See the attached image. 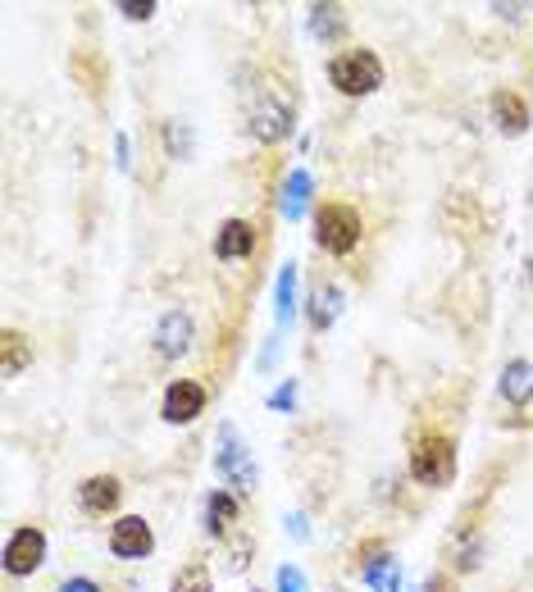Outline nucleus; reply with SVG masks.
Instances as JSON below:
<instances>
[{"instance_id":"nucleus-10","label":"nucleus","mask_w":533,"mask_h":592,"mask_svg":"<svg viewBox=\"0 0 533 592\" xmlns=\"http://www.w3.org/2000/svg\"><path fill=\"white\" fill-rule=\"evenodd\" d=\"M256 251V228L247 219H224V228L215 233V256L219 260H247Z\"/></svg>"},{"instance_id":"nucleus-3","label":"nucleus","mask_w":533,"mask_h":592,"mask_svg":"<svg viewBox=\"0 0 533 592\" xmlns=\"http://www.w3.org/2000/svg\"><path fill=\"white\" fill-rule=\"evenodd\" d=\"M328 82L343 91V96H369L383 87V60L374 51H343L328 60Z\"/></svg>"},{"instance_id":"nucleus-12","label":"nucleus","mask_w":533,"mask_h":592,"mask_svg":"<svg viewBox=\"0 0 533 592\" xmlns=\"http://www.w3.org/2000/svg\"><path fill=\"white\" fill-rule=\"evenodd\" d=\"M28 365H32V342H28L23 333L6 328V333H0V374H6V378H19Z\"/></svg>"},{"instance_id":"nucleus-4","label":"nucleus","mask_w":533,"mask_h":592,"mask_svg":"<svg viewBox=\"0 0 533 592\" xmlns=\"http://www.w3.org/2000/svg\"><path fill=\"white\" fill-rule=\"evenodd\" d=\"M110 552L124 556V561L151 556V552H156V533H151V524L141 520V515H124V520H115V529H110Z\"/></svg>"},{"instance_id":"nucleus-14","label":"nucleus","mask_w":533,"mask_h":592,"mask_svg":"<svg viewBox=\"0 0 533 592\" xmlns=\"http://www.w3.org/2000/svg\"><path fill=\"white\" fill-rule=\"evenodd\" d=\"M502 397L511 406H529L533 402V365L529 361H511L502 369Z\"/></svg>"},{"instance_id":"nucleus-20","label":"nucleus","mask_w":533,"mask_h":592,"mask_svg":"<svg viewBox=\"0 0 533 592\" xmlns=\"http://www.w3.org/2000/svg\"><path fill=\"white\" fill-rule=\"evenodd\" d=\"M293 306H297V265H283V274H278V319L283 324L293 319Z\"/></svg>"},{"instance_id":"nucleus-22","label":"nucleus","mask_w":533,"mask_h":592,"mask_svg":"<svg viewBox=\"0 0 533 592\" xmlns=\"http://www.w3.org/2000/svg\"><path fill=\"white\" fill-rule=\"evenodd\" d=\"M119 10H124V19L137 23V19H151V14H156V0H124Z\"/></svg>"},{"instance_id":"nucleus-7","label":"nucleus","mask_w":533,"mask_h":592,"mask_svg":"<svg viewBox=\"0 0 533 592\" xmlns=\"http://www.w3.org/2000/svg\"><path fill=\"white\" fill-rule=\"evenodd\" d=\"M41 561H46V533L41 529H19V533H10V542H6V570L10 574H32V570H41Z\"/></svg>"},{"instance_id":"nucleus-21","label":"nucleus","mask_w":533,"mask_h":592,"mask_svg":"<svg viewBox=\"0 0 533 592\" xmlns=\"http://www.w3.org/2000/svg\"><path fill=\"white\" fill-rule=\"evenodd\" d=\"M278 592H310V588H306V574H302L297 565H283V570H278Z\"/></svg>"},{"instance_id":"nucleus-19","label":"nucleus","mask_w":533,"mask_h":592,"mask_svg":"<svg viewBox=\"0 0 533 592\" xmlns=\"http://www.w3.org/2000/svg\"><path fill=\"white\" fill-rule=\"evenodd\" d=\"M337 306H343V287H319L310 296V324L315 328H328L337 319Z\"/></svg>"},{"instance_id":"nucleus-16","label":"nucleus","mask_w":533,"mask_h":592,"mask_svg":"<svg viewBox=\"0 0 533 592\" xmlns=\"http://www.w3.org/2000/svg\"><path fill=\"white\" fill-rule=\"evenodd\" d=\"M365 583L374 588V592H397L402 588V565H397V556L393 552H378L374 561H365Z\"/></svg>"},{"instance_id":"nucleus-13","label":"nucleus","mask_w":533,"mask_h":592,"mask_svg":"<svg viewBox=\"0 0 533 592\" xmlns=\"http://www.w3.org/2000/svg\"><path fill=\"white\" fill-rule=\"evenodd\" d=\"M493 124L506 132V137H520L529 128V106L520 101L515 91H497L493 96Z\"/></svg>"},{"instance_id":"nucleus-17","label":"nucleus","mask_w":533,"mask_h":592,"mask_svg":"<svg viewBox=\"0 0 533 592\" xmlns=\"http://www.w3.org/2000/svg\"><path fill=\"white\" fill-rule=\"evenodd\" d=\"M306 201H310V174L306 169H293V174H287V191H283V215L287 219H302Z\"/></svg>"},{"instance_id":"nucleus-23","label":"nucleus","mask_w":533,"mask_h":592,"mask_svg":"<svg viewBox=\"0 0 533 592\" xmlns=\"http://www.w3.org/2000/svg\"><path fill=\"white\" fill-rule=\"evenodd\" d=\"M420 592H456V579H452V574H428V579L420 583Z\"/></svg>"},{"instance_id":"nucleus-18","label":"nucleus","mask_w":533,"mask_h":592,"mask_svg":"<svg viewBox=\"0 0 533 592\" xmlns=\"http://www.w3.org/2000/svg\"><path fill=\"white\" fill-rule=\"evenodd\" d=\"M169 592H215V579H210V565H206V561H187V565H182V570L174 574Z\"/></svg>"},{"instance_id":"nucleus-8","label":"nucleus","mask_w":533,"mask_h":592,"mask_svg":"<svg viewBox=\"0 0 533 592\" xmlns=\"http://www.w3.org/2000/svg\"><path fill=\"white\" fill-rule=\"evenodd\" d=\"M287 132H293V110H287L278 96H260V101L251 106V137L260 141H283Z\"/></svg>"},{"instance_id":"nucleus-5","label":"nucleus","mask_w":533,"mask_h":592,"mask_svg":"<svg viewBox=\"0 0 533 592\" xmlns=\"http://www.w3.org/2000/svg\"><path fill=\"white\" fill-rule=\"evenodd\" d=\"M215 470L219 478L233 487V492H251L256 487V465H251V452L241 447L233 433H224V452L215 456Z\"/></svg>"},{"instance_id":"nucleus-25","label":"nucleus","mask_w":533,"mask_h":592,"mask_svg":"<svg viewBox=\"0 0 533 592\" xmlns=\"http://www.w3.org/2000/svg\"><path fill=\"white\" fill-rule=\"evenodd\" d=\"M60 592H101V588H96L91 579H65V583H60Z\"/></svg>"},{"instance_id":"nucleus-11","label":"nucleus","mask_w":533,"mask_h":592,"mask_svg":"<svg viewBox=\"0 0 533 592\" xmlns=\"http://www.w3.org/2000/svg\"><path fill=\"white\" fill-rule=\"evenodd\" d=\"M191 347V315L187 310H169L160 324H156V352L160 356H182Z\"/></svg>"},{"instance_id":"nucleus-1","label":"nucleus","mask_w":533,"mask_h":592,"mask_svg":"<svg viewBox=\"0 0 533 592\" xmlns=\"http://www.w3.org/2000/svg\"><path fill=\"white\" fill-rule=\"evenodd\" d=\"M411 478L424 487H447L456 478V442L447 433H420L411 447Z\"/></svg>"},{"instance_id":"nucleus-15","label":"nucleus","mask_w":533,"mask_h":592,"mask_svg":"<svg viewBox=\"0 0 533 592\" xmlns=\"http://www.w3.org/2000/svg\"><path fill=\"white\" fill-rule=\"evenodd\" d=\"M237 497H233V492H224V487H215L210 492V502H206V529L215 533V537H224L233 524H237Z\"/></svg>"},{"instance_id":"nucleus-24","label":"nucleus","mask_w":533,"mask_h":592,"mask_svg":"<svg viewBox=\"0 0 533 592\" xmlns=\"http://www.w3.org/2000/svg\"><path fill=\"white\" fill-rule=\"evenodd\" d=\"M293 397H297V383H283V387L274 392V397H269V406L283 411V406H293Z\"/></svg>"},{"instance_id":"nucleus-2","label":"nucleus","mask_w":533,"mask_h":592,"mask_svg":"<svg viewBox=\"0 0 533 592\" xmlns=\"http://www.w3.org/2000/svg\"><path fill=\"white\" fill-rule=\"evenodd\" d=\"M361 210L356 206H343V201H328L315 210V241H319V251L328 256H352L356 246H361Z\"/></svg>"},{"instance_id":"nucleus-6","label":"nucleus","mask_w":533,"mask_h":592,"mask_svg":"<svg viewBox=\"0 0 533 592\" xmlns=\"http://www.w3.org/2000/svg\"><path fill=\"white\" fill-rule=\"evenodd\" d=\"M206 411V387L201 383H191V378H178L165 387V402H160V415L169 424H191Z\"/></svg>"},{"instance_id":"nucleus-9","label":"nucleus","mask_w":533,"mask_h":592,"mask_svg":"<svg viewBox=\"0 0 533 592\" xmlns=\"http://www.w3.org/2000/svg\"><path fill=\"white\" fill-rule=\"evenodd\" d=\"M119 497H124V487H119L115 474H91V478L78 487V502H82L87 515H110V511L119 506Z\"/></svg>"}]
</instances>
